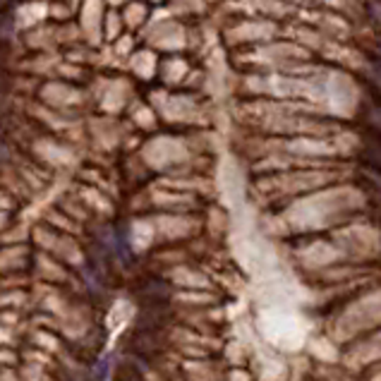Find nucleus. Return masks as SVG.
<instances>
[{
	"mask_svg": "<svg viewBox=\"0 0 381 381\" xmlns=\"http://www.w3.org/2000/svg\"><path fill=\"white\" fill-rule=\"evenodd\" d=\"M108 365H111L108 358H104V360H99V362H96V369H94V379L96 381L108 379Z\"/></svg>",
	"mask_w": 381,
	"mask_h": 381,
	"instance_id": "obj_1",
	"label": "nucleus"
},
{
	"mask_svg": "<svg viewBox=\"0 0 381 381\" xmlns=\"http://www.w3.org/2000/svg\"><path fill=\"white\" fill-rule=\"evenodd\" d=\"M8 154H10V151H8V146H5L3 141H0V161H5V159H8Z\"/></svg>",
	"mask_w": 381,
	"mask_h": 381,
	"instance_id": "obj_2",
	"label": "nucleus"
}]
</instances>
